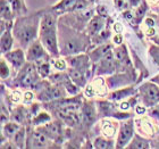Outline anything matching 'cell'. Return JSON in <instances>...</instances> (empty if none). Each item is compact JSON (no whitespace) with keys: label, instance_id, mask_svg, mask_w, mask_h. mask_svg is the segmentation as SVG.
<instances>
[{"label":"cell","instance_id":"6da1fadb","mask_svg":"<svg viewBox=\"0 0 159 149\" xmlns=\"http://www.w3.org/2000/svg\"><path fill=\"white\" fill-rule=\"evenodd\" d=\"M40 40L51 56H59L56 34V16L52 14L43 15L42 20L40 21Z\"/></svg>","mask_w":159,"mask_h":149},{"label":"cell","instance_id":"7a4b0ae2","mask_svg":"<svg viewBox=\"0 0 159 149\" xmlns=\"http://www.w3.org/2000/svg\"><path fill=\"white\" fill-rule=\"evenodd\" d=\"M38 23L39 22L37 17H26V18L17 20L15 27H14V34L23 47L29 46L35 40L38 32Z\"/></svg>","mask_w":159,"mask_h":149},{"label":"cell","instance_id":"3957f363","mask_svg":"<svg viewBox=\"0 0 159 149\" xmlns=\"http://www.w3.org/2000/svg\"><path fill=\"white\" fill-rule=\"evenodd\" d=\"M140 93L146 106H153L159 103V88L153 83H144L140 88Z\"/></svg>","mask_w":159,"mask_h":149},{"label":"cell","instance_id":"277c9868","mask_svg":"<svg viewBox=\"0 0 159 149\" xmlns=\"http://www.w3.org/2000/svg\"><path fill=\"white\" fill-rule=\"evenodd\" d=\"M134 137V124L133 121H127L120 124V129H119L118 138L116 141L117 148H125L129 143Z\"/></svg>","mask_w":159,"mask_h":149},{"label":"cell","instance_id":"5b68a950","mask_svg":"<svg viewBox=\"0 0 159 149\" xmlns=\"http://www.w3.org/2000/svg\"><path fill=\"white\" fill-rule=\"evenodd\" d=\"M46 48L43 44L39 41H33L31 43L26 54V59L29 62H34V63H39L42 60L47 59V53Z\"/></svg>","mask_w":159,"mask_h":149},{"label":"cell","instance_id":"8992f818","mask_svg":"<svg viewBox=\"0 0 159 149\" xmlns=\"http://www.w3.org/2000/svg\"><path fill=\"white\" fill-rule=\"evenodd\" d=\"M49 137L41 130L32 131L27 139V147L29 148H44L49 142Z\"/></svg>","mask_w":159,"mask_h":149},{"label":"cell","instance_id":"52a82bcc","mask_svg":"<svg viewBox=\"0 0 159 149\" xmlns=\"http://www.w3.org/2000/svg\"><path fill=\"white\" fill-rule=\"evenodd\" d=\"M38 81V74L35 72V66L26 65L18 75V83L20 86H30Z\"/></svg>","mask_w":159,"mask_h":149},{"label":"cell","instance_id":"ba28073f","mask_svg":"<svg viewBox=\"0 0 159 149\" xmlns=\"http://www.w3.org/2000/svg\"><path fill=\"white\" fill-rule=\"evenodd\" d=\"M64 91L60 86H48L39 93V98L42 101H50V100L59 99L64 97Z\"/></svg>","mask_w":159,"mask_h":149},{"label":"cell","instance_id":"9c48e42d","mask_svg":"<svg viewBox=\"0 0 159 149\" xmlns=\"http://www.w3.org/2000/svg\"><path fill=\"white\" fill-rule=\"evenodd\" d=\"M5 58L16 71L20 70L25 64V55H24V51L22 49H15L13 51H8L5 54Z\"/></svg>","mask_w":159,"mask_h":149},{"label":"cell","instance_id":"30bf717a","mask_svg":"<svg viewBox=\"0 0 159 149\" xmlns=\"http://www.w3.org/2000/svg\"><path fill=\"white\" fill-rule=\"evenodd\" d=\"M42 132H44L50 139L57 140L61 136V125L59 122H51L49 124H44L42 128H39Z\"/></svg>","mask_w":159,"mask_h":149},{"label":"cell","instance_id":"8fae6325","mask_svg":"<svg viewBox=\"0 0 159 149\" xmlns=\"http://www.w3.org/2000/svg\"><path fill=\"white\" fill-rule=\"evenodd\" d=\"M84 49V46L83 43L77 39H72L68 40L65 42V46H64V54H77L81 53L82 50Z\"/></svg>","mask_w":159,"mask_h":149},{"label":"cell","instance_id":"7c38bea8","mask_svg":"<svg viewBox=\"0 0 159 149\" xmlns=\"http://www.w3.org/2000/svg\"><path fill=\"white\" fill-rule=\"evenodd\" d=\"M11 46H13V37H11V31L9 27L1 35V54L5 55L6 53L10 51Z\"/></svg>","mask_w":159,"mask_h":149},{"label":"cell","instance_id":"4fadbf2b","mask_svg":"<svg viewBox=\"0 0 159 149\" xmlns=\"http://www.w3.org/2000/svg\"><path fill=\"white\" fill-rule=\"evenodd\" d=\"M68 76L70 77V80L73 81L77 86H84L86 83V79L85 75L83 73L82 71L77 70V68H70L68 71Z\"/></svg>","mask_w":159,"mask_h":149},{"label":"cell","instance_id":"5bb4252c","mask_svg":"<svg viewBox=\"0 0 159 149\" xmlns=\"http://www.w3.org/2000/svg\"><path fill=\"white\" fill-rule=\"evenodd\" d=\"M89 58L86 56H77V57H72V60H70V64L72 67L77 68V70L82 71L83 73L88 70L89 67Z\"/></svg>","mask_w":159,"mask_h":149},{"label":"cell","instance_id":"9a60e30c","mask_svg":"<svg viewBox=\"0 0 159 149\" xmlns=\"http://www.w3.org/2000/svg\"><path fill=\"white\" fill-rule=\"evenodd\" d=\"M82 117L84 123H91L93 122V119L96 117V112H94V108H93L92 104L85 103L84 107L82 109Z\"/></svg>","mask_w":159,"mask_h":149},{"label":"cell","instance_id":"2e32d148","mask_svg":"<svg viewBox=\"0 0 159 149\" xmlns=\"http://www.w3.org/2000/svg\"><path fill=\"white\" fill-rule=\"evenodd\" d=\"M149 142L147 141L146 139H143V138H141L140 136H134L133 137V140L132 142L129 143V145H127L126 146V148L129 149H148L149 148Z\"/></svg>","mask_w":159,"mask_h":149},{"label":"cell","instance_id":"e0dca14e","mask_svg":"<svg viewBox=\"0 0 159 149\" xmlns=\"http://www.w3.org/2000/svg\"><path fill=\"white\" fill-rule=\"evenodd\" d=\"M101 131L107 138H113L116 132V126L110 121H102L101 123Z\"/></svg>","mask_w":159,"mask_h":149},{"label":"cell","instance_id":"ac0fdd59","mask_svg":"<svg viewBox=\"0 0 159 149\" xmlns=\"http://www.w3.org/2000/svg\"><path fill=\"white\" fill-rule=\"evenodd\" d=\"M103 26V20L101 17H94L89 24V31L90 34H97L98 32H100V30Z\"/></svg>","mask_w":159,"mask_h":149},{"label":"cell","instance_id":"d6986e66","mask_svg":"<svg viewBox=\"0 0 159 149\" xmlns=\"http://www.w3.org/2000/svg\"><path fill=\"white\" fill-rule=\"evenodd\" d=\"M20 129V124H18V122L6 123V124L2 125V132H3V134L7 137H13Z\"/></svg>","mask_w":159,"mask_h":149},{"label":"cell","instance_id":"ffe728a7","mask_svg":"<svg viewBox=\"0 0 159 149\" xmlns=\"http://www.w3.org/2000/svg\"><path fill=\"white\" fill-rule=\"evenodd\" d=\"M93 147L97 149H110V148H114V142L111 140L105 139V138L99 137V138H97L94 140Z\"/></svg>","mask_w":159,"mask_h":149},{"label":"cell","instance_id":"44dd1931","mask_svg":"<svg viewBox=\"0 0 159 149\" xmlns=\"http://www.w3.org/2000/svg\"><path fill=\"white\" fill-rule=\"evenodd\" d=\"M51 121V117L48 113L46 112H42V113H39L38 115H35V117L33 119V125L38 126V125H44L47 124L48 122Z\"/></svg>","mask_w":159,"mask_h":149},{"label":"cell","instance_id":"7402d4cb","mask_svg":"<svg viewBox=\"0 0 159 149\" xmlns=\"http://www.w3.org/2000/svg\"><path fill=\"white\" fill-rule=\"evenodd\" d=\"M13 9L10 7V3L8 0H2L1 1V17L6 18V20H10L13 17Z\"/></svg>","mask_w":159,"mask_h":149},{"label":"cell","instance_id":"603a6c76","mask_svg":"<svg viewBox=\"0 0 159 149\" xmlns=\"http://www.w3.org/2000/svg\"><path fill=\"white\" fill-rule=\"evenodd\" d=\"M13 139H14L15 146L18 147V148H22V147L24 146V142H25V129H24V128H20V129L13 136Z\"/></svg>","mask_w":159,"mask_h":149},{"label":"cell","instance_id":"cb8c5ba5","mask_svg":"<svg viewBox=\"0 0 159 149\" xmlns=\"http://www.w3.org/2000/svg\"><path fill=\"white\" fill-rule=\"evenodd\" d=\"M38 64V67L37 70L39 72V74L42 77H47V76L50 74V65L47 63L46 60H42V62H39Z\"/></svg>","mask_w":159,"mask_h":149},{"label":"cell","instance_id":"d4e9b609","mask_svg":"<svg viewBox=\"0 0 159 149\" xmlns=\"http://www.w3.org/2000/svg\"><path fill=\"white\" fill-rule=\"evenodd\" d=\"M141 129L143 130V132L149 134V136H153L155 134V126L151 122H149L148 119H143L142 121V125H141Z\"/></svg>","mask_w":159,"mask_h":149},{"label":"cell","instance_id":"484cf974","mask_svg":"<svg viewBox=\"0 0 159 149\" xmlns=\"http://www.w3.org/2000/svg\"><path fill=\"white\" fill-rule=\"evenodd\" d=\"M126 50L125 48H123V47H120V48H118V49L116 50V53H115V57H116V59L118 60L119 63L122 64H125V62H127V56H126Z\"/></svg>","mask_w":159,"mask_h":149},{"label":"cell","instance_id":"4316f807","mask_svg":"<svg viewBox=\"0 0 159 149\" xmlns=\"http://www.w3.org/2000/svg\"><path fill=\"white\" fill-rule=\"evenodd\" d=\"M13 119L18 123H22L25 119V113H24L23 108H17L15 109L14 112V115H13Z\"/></svg>","mask_w":159,"mask_h":149},{"label":"cell","instance_id":"83f0119b","mask_svg":"<svg viewBox=\"0 0 159 149\" xmlns=\"http://www.w3.org/2000/svg\"><path fill=\"white\" fill-rule=\"evenodd\" d=\"M8 1H9L10 7H11L14 13H20V10L23 9V5L20 0H8Z\"/></svg>","mask_w":159,"mask_h":149},{"label":"cell","instance_id":"f1b7e54d","mask_svg":"<svg viewBox=\"0 0 159 149\" xmlns=\"http://www.w3.org/2000/svg\"><path fill=\"white\" fill-rule=\"evenodd\" d=\"M9 76V67L5 60H1V79L6 80Z\"/></svg>","mask_w":159,"mask_h":149},{"label":"cell","instance_id":"f546056e","mask_svg":"<svg viewBox=\"0 0 159 149\" xmlns=\"http://www.w3.org/2000/svg\"><path fill=\"white\" fill-rule=\"evenodd\" d=\"M53 67L58 71H64L66 68V63L63 59H56L53 62Z\"/></svg>","mask_w":159,"mask_h":149},{"label":"cell","instance_id":"4dcf8cb0","mask_svg":"<svg viewBox=\"0 0 159 149\" xmlns=\"http://www.w3.org/2000/svg\"><path fill=\"white\" fill-rule=\"evenodd\" d=\"M24 97V101L25 103H31L32 100L34 99V93L32 91H26V92L23 95Z\"/></svg>","mask_w":159,"mask_h":149},{"label":"cell","instance_id":"1f68e13d","mask_svg":"<svg viewBox=\"0 0 159 149\" xmlns=\"http://www.w3.org/2000/svg\"><path fill=\"white\" fill-rule=\"evenodd\" d=\"M11 100H13L14 103H18L20 100V91H14L11 93Z\"/></svg>","mask_w":159,"mask_h":149},{"label":"cell","instance_id":"d6a6232c","mask_svg":"<svg viewBox=\"0 0 159 149\" xmlns=\"http://www.w3.org/2000/svg\"><path fill=\"white\" fill-rule=\"evenodd\" d=\"M97 12H98V14L101 15V16H106L107 15V9L105 8V6H98Z\"/></svg>","mask_w":159,"mask_h":149},{"label":"cell","instance_id":"836d02e7","mask_svg":"<svg viewBox=\"0 0 159 149\" xmlns=\"http://www.w3.org/2000/svg\"><path fill=\"white\" fill-rule=\"evenodd\" d=\"M114 42L116 43V44H120V43L123 42V37L120 35V34H116L115 37H114Z\"/></svg>","mask_w":159,"mask_h":149},{"label":"cell","instance_id":"e575fe53","mask_svg":"<svg viewBox=\"0 0 159 149\" xmlns=\"http://www.w3.org/2000/svg\"><path fill=\"white\" fill-rule=\"evenodd\" d=\"M114 30H115V32H116V33H122L123 26H122V25H120L119 23L114 24Z\"/></svg>","mask_w":159,"mask_h":149},{"label":"cell","instance_id":"d590c367","mask_svg":"<svg viewBox=\"0 0 159 149\" xmlns=\"http://www.w3.org/2000/svg\"><path fill=\"white\" fill-rule=\"evenodd\" d=\"M135 112H136V114H139V115H143V113L146 112V108L143 106H136Z\"/></svg>","mask_w":159,"mask_h":149},{"label":"cell","instance_id":"8d00e7d4","mask_svg":"<svg viewBox=\"0 0 159 149\" xmlns=\"http://www.w3.org/2000/svg\"><path fill=\"white\" fill-rule=\"evenodd\" d=\"M119 108H120L122 110H127L129 108V101H124V103L120 104Z\"/></svg>","mask_w":159,"mask_h":149},{"label":"cell","instance_id":"74e56055","mask_svg":"<svg viewBox=\"0 0 159 149\" xmlns=\"http://www.w3.org/2000/svg\"><path fill=\"white\" fill-rule=\"evenodd\" d=\"M146 24L149 27H153V25H155V22H153L151 18H147V20H146Z\"/></svg>","mask_w":159,"mask_h":149},{"label":"cell","instance_id":"f35d334b","mask_svg":"<svg viewBox=\"0 0 159 149\" xmlns=\"http://www.w3.org/2000/svg\"><path fill=\"white\" fill-rule=\"evenodd\" d=\"M123 15H124V18H126V20H132L133 18V15L129 12H125Z\"/></svg>","mask_w":159,"mask_h":149},{"label":"cell","instance_id":"ab89813d","mask_svg":"<svg viewBox=\"0 0 159 149\" xmlns=\"http://www.w3.org/2000/svg\"><path fill=\"white\" fill-rule=\"evenodd\" d=\"M147 34H148V35H153V34H155V29H153V27H149V29L147 30Z\"/></svg>","mask_w":159,"mask_h":149},{"label":"cell","instance_id":"60d3db41","mask_svg":"<svg viewBox=\"0 0 159 149\" xmlns=\"http://www.w3.org/2000/svg\"><path fill=\"white\" fill-rule=\"evenodd\" d=\"M153 81H155V82H157V83L159 84V75H158V76H156V77L153 79Z\"/></svg>","mask_w":159,"mask_h":149},{"label":"cell","instance_id":"b9f144b4","mask_svg":"<svg viewBox=\"0 0 159 149\" xmlns=\"http://www.w3.org/2000/svg\"><path fill=\"white\" fill-rule=\"evenodd\" d=\"M151 3H158L159 2V0H149Z\"/></svg>","mask_w":159,"mask_h":149}]
</instances>
